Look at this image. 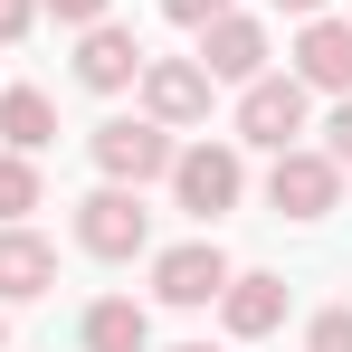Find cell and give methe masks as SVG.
<instances>
[{"instance_id":"cell-1","label":"cell","mask_w":352,"mask_h":352,"mask_svg":"<svg viewBox=\"0 0 352 352\" xmlns=\"http://www.w3.org/2000/svg\"><path fill=\"white\" fill-rule=\"evenodd\" d=\"M143 238H153V210H143L124 181H105V190L76 200V248H86V257H143Z\"/></svg>"},{"instance_id":"cell-2","label":"cell","mask_w":352,"mask_h":352,"mask_svg":"<svg viewBox=\"0 0 352 352\" xmlns=\"http://www.w3.org/2000/svg\"><path fill=\"white\" fill-rule=\"evenodd\" d=\"M172 190H181V210L210 229L219 210H238L248 172H238V153H229V143H190V153H172Z\"/></svg>"},{"instance_id":"cell-3","label":"cell","mask_w":352,"mask_h":352,"mask_svg":"<svg viewBox=\"0 0 352 352\" xmlns=\"http://www.w3.org/2000/svg\"><path fill=\"white\" fill-rule=\"evenodd\" d=\"M305 96H314L305 76H248L238 86V133L267 143V153H286L295 133H305Z\"/></svg>"},{"instance_id":"cell-4","label":"cell","mask_w":352,"mask_h":352,"mask_svg":"<svg viewBox=\"0 0 352 352\" xmlns=\"http://www.w3.org/2000/svg\"><path fill=\"white\" fill-rule=\"evenodd\" d=\"M267 200H276L286 219H324V210L343 200V162H333V153L286 143V153H276V172H267Z\"/></svg>"},{"instance_id":"cell-5","label":"cell","mask_w":352,"mask_h":352,"mask_svg":"<svg viewBox=\"0 0 352 352\" xmlns=\"http://www.w3.org/2000/svg\"><path fill=\"white\" fill-rule=\"evenodd\" d=\"M96 172L143 190V181L172 172V124H96Z\"/></svg>"},{"instance_id":"cell-6","label":"cell","mask_w":352,"mask_h":352,"mask_svg":"<svg viewBox=\"0 0 352 352\" xmlns=\"http://www.w3.org/2000/svg\"><path fill=\"white\" fill-rule=\"evenodd\" d=\"M229 276H238V267L210 248V238H190V248H162V257H153V295H162V305H181V314H190V305H219V286H229Z\"/></svg>"},{"instance_id":"cell-7","label":"cell","mask_w":352,"mask_h":352,"mask_svg":"<svg viewBox=\"0 0 352 352\" xmlns=\"http://www.w3.org/2000/svg\"><path fill=\"white\" fill-rule=\"evenodd\" d=\"M143 105H153V124H200L210 115V67L200 58H143Z\"/></svg>"},{"instance_id":"cell-8","label":"cell","mask_w":352,"mask_h":352,"mask_svg":"<svg viewBox=\"0 0 352 352\" xmlns=\"http://www.w3.org/2000/svg\"><path fill=\"white\" fill-rule=\"evenodd\" d=\"M200 67H210V86H248V76H267V29L257 19H210L200 29Z\"/></svg>"},{"instance_id":"cell-9","label":"cell","mask_w":352,"mask_h":352,"mask_svg":"<svg viewBox=\"0 0 352 352\" xmlns=\"http://www.w3.org/2000/svg\"><path fill=\"white\" fill-rule=\"evenodd\" d=\"M295 76L305 86H324V96H352V19H305V38H295Z\"/></svg>"},{"instance_id":"cell-10","label":"cell","mask_w":352,"mask_h":352,"mask_svg":"<svg viewBox=\"0 0 352 352\" xmlns=\"http://www.w3.org/2000/svg\"><path fill=\"white\" fill-rule=\"evenodd\" d=\"M133 76H143V48H133V29L96 19V29H86V48H76V86H96V96H124Z\"/></svg>"},{"instance_id":"cell-11","label":"cell","mask_w":352,"mask_h":352,"mask_svg":"<svg viewBox=\"0 0 352 352\" xmlns=\"http://www.w3.org/2000/svg\"><path fill=\"white\" fill-rule=\"evenodd\" d=\"M48 286H58V248L10 219L0 229V305H29V295H48Z\"/></svg>"},{"instance_id":"cell-12","label":"cell","mask_w":352,"mask_h":352,"mask_svg":"<svg viewBox=\"0 0 352 352\" xmlns=\"http://www.w3.org/2000/svg\"><path fill=\"white\" fill-rule=\"evenodd\" d=\"M219 314H229L238 343L276 333V324H286V276H229V286H219Z\"/></svg>"},{"instance_id":"cell-13","label":"cell","mask_w":352,"mask_h":352,"mask_svg":"<svg viewBox=\"0 0 352 352\" xmlns=\"http://www.w3.org/2000/svg\"><path fill=\"white\" fill-rule=\"evenodd\" d=\"M0 143H10V153H48V143H58V105H48L38 86H10V96H0Z\"/></svg>"},{"instance_id":"cell-14","label":"cell","mask_w":352,"mask_h":352,"mask_svg":"<svg viewBox=\"0 0 352 352\" xmlns=\"http://www.w3.org/2000/svg\"><path fill=\"white\" fill-rule=\"evenodd\" d=\"M153 343V314L133 305V295H105V305H86V352H143Z\"/></svg>"},{"instance_id":"cell-15","label":"cell","mask_w":352,"mask_h":352,"mask_svg":"<svg viewBox=\"0 0 352 352\" xmlns=\"http://www.w3.org/2000/svg\"><path fill=\"white\" fill-rule=\"evenodd\" d=\"M38 210V172H29V153H0V219H29Z\"/></svg>"},{"instance_id":"cell-16","label":"cell","mask_w":352,"mask_h":352,"mask_svg":"<svg viewBox=\"0 0 352 352\" xmlns=\"http://www.w3.org/2000/svg\"><path fill=\"white\" fill-rule=\"evenodd\" d=\"M305 352H352V305H333V314H314V333H305Z\"/></svg>"},{"instance_id":"cell-17","label":"cell","mask_w":352,"mask_h":352,"mask_svg":"<svg viewBox=\"0 0 352 352\" xmlns=\"http://www.w3.org/2000/svg\"><path fill=\"white\" fill-rule=\"evenodd\" d=\"M324 153H333V162H343V172H352V96H343V105H333V124H324Z\"/></svg>"},{"instance_id":"cell-18","label":"cell","mask_w":352,"mask_h":352,"mask_svg":"<svg viewBox=\"0 0 352 352\" xmlns=\"http://www.w3.org/2000/svg\"><path fill=\"white\" fill-rule=\"evenodd\" d=\"M181 29H210V19H229V0H162Z\"/></svg>"},{"instance_id":"cell-19","label":"cell","mask_w":352,"mask_h":352,"mask_svg":"<svg viewBox=\"0 0 352 352\" xmlns=\"http://www.w3.org/2000/svg\"><path fill=\"white\" fill-rule=\"evenodd\" d=\"M29 19H38V0H0V48H10V38H29Z\"/></svg>"},{"instance_id":"cell-20","label":"cell","mask_w":352,"mask_h":352,"mask_svg":"<svg viewBox=\"0 0 352 352\" xmlns=\"http://www.w3.org/2000/svg\"><path fill=\"white\" fill-rule=\"evenodd\" d=\"M48 10H58L67 29H96V19H105V0H48Z\"/></svg>"},{"instance_id":"cell-21","label":"cell","mask_w":352,"mask_h":352,"mask_svg":"<svg viewBox=\"0 0 352 352\" xmlns=\"http://www.w3.org/2000/svg\"><path fill=\"white\" fill-rule=\"evenodd\" d=\"M276 10H295V19H314V10H324V0H276Z\"/></svg>"},{"instance_id":"cell-22","label":"cell","mask_w":352,"mask_h":352,"mask_svg":"<svg viewBox=\"0 0 352 352\" xmlns=\"http://www.w3.org/2000/svg\"><path fill=\"white\" fill-rule=\"evenodd\" d=\"M181 352H210V343H181Z\"/></svg>"},{"instance_id":"cell-23","label":"cell","mask_w":352,"mask_h":352,"mask_svg":"<svg viewBox=\"0 0 352 352\" xmlns=\"http://www.w3.org/2000/svg\"><path fill=\"white\" fill-rule=\"evenodd\" d=\"M0 343H10V324H0Z\"/></svg>"}]
</instances>
